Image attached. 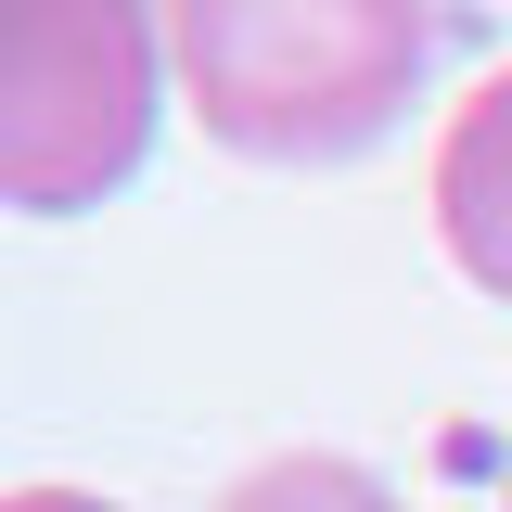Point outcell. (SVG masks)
<instances>
[{
  "mask_svg": "<svg viewBox=\"0 0 512 512\" xmlns=\"http://www.w3.org/2000/svg\"><path fill=\"white\" fill-rule=\"evenodd\" d=\"M167 103L154 0H0V192L77 218L141 180Z\"/></svg>",
  "mask_w": 512,
  "mask_h": 512,
  "instance_id": "obj_2",
  "label": "cell"
},
{
  "mask_svg": "<svg viewBox=\"0 0 512 512\" xmlns=\"http://www.w3.org/2000/svg\"><path fill=\"white\" fill-rule=\"evenodd\" d=\"M13 512H116V500H90V487H26Z\"/></svg>",
  "mask_w": 512,
  "mask_h": 512,
  "instance_id": "obj_5",
  "label": "cell"
},
{
  "mask_svg": "<svg viewBox=\"0 0 512 512\" xmlns=\"http://www.w3.org/2000/svg\"><path fill=\"white\" fill-rule=\"evenodd\" d=\"M192 116L256 167H346L436 77V0H167Z\"/></svg>",
  "mask_w": 512,
  "mask_h": 512,
  "instance_id": "obj_1",
  "label": "cell"
},
{
  "mask_svg": "<svg viewBox=\"0 0 512 512\" xmlns=\"http://www.w3.org/2000/svg\"><path fill=\"white\" fill-rule=\"evenodd\" d=\"M436 231H448V256H461V282L512 308V64L436 141Z\"/></svg>",
  "mask_w": 512,
  "mask_h": 512,
  "instance_id": "obj_3",
  "label": "cell"
},
{
  "mask_svg": "<svg viewBox=\"0 0 512 512\" xmlns=\"http://www.w3.org/2000/svg\"><path fill=\"white\" fill-rule=\"evenodd\" d=\"M218 512H397V487H384L372 461H346V448H282V461H256Z\"/></svg>",
  "mask_w": 512,
  "mask_h": 512,
  "instance_id": "obj_4",
  "label": "cell"
}]
</instances>
